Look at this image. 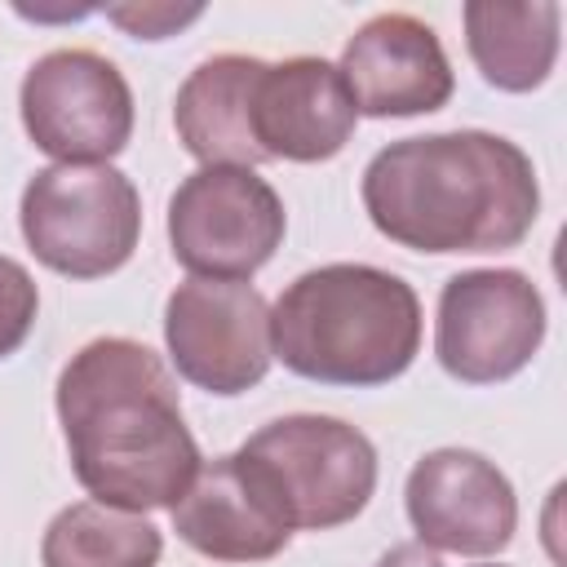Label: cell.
I'll list each match as a JSON object with an SVG mask.
<instances>
[{
  "label": "cell",
  "instance_id": "6da1fadb",
  "mask_svg": "<svg viewBox=\"0 0 567 567\" xmlns=\"http://www.w3.org/2000/svg\"><path fill=\"white\" fill-rule=\"evenodd\" d=\"M71 474L111 509H173L199 470V443L182 416L164 359L133 337L80 346L53 390Z\"/></svg>",
  "mask_w": 567,
  "mask_h": 567
},
{
  "label": "cell",
  "instance_id": "7a4b0ae2",
  "mask_svg": "<svg viewBox=\"0 0 567 567\" xmlns=\"http://www.w3.org/2000/svg\"><path fill=\"white\" fill-rule=\"evenodd\" d=\"M372 226L412 252H505L540 217L532 155L483 128L381 146L359 182Z\"/></svg>",
  "mask_w": 567,
  "mask_h": 567
},
{
  "label": "cell",
  "instance_id": "3957f363",
  "mask_svg": "<svg viewBox=\"0 0 567 567\" xmlns=\"http://www.w3.org/2000/svg\"><path fill=\"white\" fill-rule=\"evenodd\" d=\"M421 350V301L408 279L363 261L297 275L270 306V354L319 385H385Z\"/></svg>",
  "mask_w": 567,
  "mask_h": 567
},
{
  "label": "cell",
  "instance_id": "277c9868",
  "mask_svg": "<svg viewBox=\"0 0 567 567\" xmlns=\"http://www.w3.org/2000/svg\"><path fill=\"white\" fill-rule=\"evenodd\" d=\"M292 532H328L363 514L377 492V447L363 430L297 412L261 425L239 447Z\"/></svg>",
  "mask_w": 567,
  "mask_h": 567
},
{
  "label": "cell",
  "instance_id": "5b68a950",
  "mask_svg": "<svg viewBox=\"0 0 567 567\" xmlns=\"http://www.w3.org/2000/svg\"><path fill=\"white\" fill-rule=\"evenodd\" d=\"M18 226L35 261L53 275L102 279L133 257L142 199L111 164H49L22 186Z\"/></svg>",
  "mask_w": 567,
  "mask_h": 567
},
{
  "label": "cell",
  "instance_id": "8992f818",
  "mask_svg": "<svg viewBox=\"0 0 567 567\" xmlns=\"http://www.w3.org/2000/svg\"><path fill=\"white\" fill-rule=\"evenodd\" d=\"M284 230V199L252 168L204 164L168 199V248L190 279H252Z\"/></svg>",
  "mask_w": 567,
  "mask_h": 567
},
{
  "label": "cell",
  "instance_id": "52a82bcc",
  "mask_svg": "<svg viewBox=\"0 0 567 567\" xmlns=\"http://www.w3.org/2000/svg\"><path fill=\"white\" fill-rule=\"evenodd\" d=\"M545 341V297L509 266L461 270L439 292L434 359L465 385H496L523 372Z\"/></svg>",
  "mask_w": 567,
  "mask_h": 567
},
{
  "label": "cell",
  "instance_id": "ba28073f",
  "mask_svg": "<svg viewBox=\"0 0 567 567\" xmlns=\"http://www.w3.org/2000/svg\"><path fill=\"white\" fill-rule=\"evenodd\" d=\"M31 146L58 164H106L133 137V89L93 49H53L31 62L18 89Z\"/></svg>",
  "mask_w": 567,
  "mask_h": 567
},
{
  "label": "cell",
  "instance_id": "9c48e42d",
  "mask_svg": "<svg viewBox=\"0 0 567 567\" xmlns=\"http://www.w3.org/2000/svg\"><path fill=\"white\" fill-rule=\"evenodd\" d=\"M164 346L177 377L235 399L270 372V306L248 279H186L164 301Z\"/></svg>",
  "mask_w": 567,
  "mask_h": 567
},
{
  "label": "cell",
  "instance_id": "30bf717a",
  "mask_svg": "<svg viewBox=\"0 0 567 567\" xmlns=\"http://www.w3.org/2000/svg\"><path fill=\"white\" fill-rule=\"evenodd\" d=\"M408 523L416 545L434 554L461 558H492L514 540L518 527V496L505 470L470 447H439L425 452L403 487Z\"/></svg>",
  "mask_w": 567,
  "mask_h": 567
},
{
  "label": "cell",
  "instance_id": "8fae6325",
  "mask_svg": "<svg viewBox=\"0 0 567 567\" xmlns=\"http://www.w3.org/2000/svg\"><path fill=\"white\" fill-rule=\"evenodd\" d=\"M354 111L372 120H408L443 111L456 93L452 62L430 22L412 13L368 18L341 49L337 62Z\"/></svg>",
  "mask_w": 567,
  "mask_h": 567
},
{
  "label": "cell",
  "instance_id": "7c38bea8",
  "mask_svg": "<svg viewBox=\"0 0 567 567\" xmlns=\"http://www.w3.org/2000/svg\"><path fill=\"white\" fill-rule=\"evenodd\" d=\"M354 124V97L328 58L266 62L252 93V137L266 159L323 164L346 151Z\"/></svg>",
  "mask_w": 567,
  "mask_h": 567
},
{
  "label": "cell",
  "instance_id": "4fadbf2b",
  "mask_svg": "<svg viewBox=\"0 0 567 567\" xmlns=\"http://www.w3.org/2000/svg\"><path fill=\"white\" fill-rule=\"evenodd\" d=\"M173 532L213 563H266L292 540V527L239 452L199 461L190 487L173 505Z\"/></svg>",
  "mask_w": 567,
  "mask_h": 567
},
{
  "label": "cell",
  "instance_id": "5bb4252c",
  "mask_svg": "<svg viewBox=\"0 0 567 567\" xmlns=\"http://www.w3.org/2000/svg\"><path fill=\"white\" fill-rule=\"evenodd\" d=\"M261 71H266L261 58L217 53L182 80L173 102V128L186 155L199 159V168L204 164L252 168L266 159L252 137V93Z\"/></svg>",
  "mask_w": 567,
  "mask_h": 567
},
{
  "label": "cell",
  "instance_id": "9a60e30c",
  "mask_svg": "<svg viewBox=\"0 0 567 567\" xmlns=\"http://www.w3.org/2000/svg\"><path fill=\"white\" fill-rule=\"evenodd\" d=\"M461 22H465V49L492 89L532 93L549 80L563 40V9L554 0H532V4L470 0L461 9Z\"/></svg>",
  "mask_w": 567,
  "mask_h": 567
},
{
  "label": "cell",
  "instance_id": "2e32d148",
  "mask_svg": "<svg viewBox=\"0 0 567 567\" xmlns=\"http://www.w3.org/2000/svg\"><path fill=\"white\" fill-rule=\"evenodd\" d=\"M159 554L164 536L151 518L97 501L58 509L40 540L44 567H155Z\"/></svg>",
  "mask_w": 567,
  "mask_h": 567
},
{
  "label": "cell",
  "instance_id": "e0dca14e",
  "mask_svg": "<svg viewBox=\"0 0 567 567\" xmlns=\"http://www.w3.org/2000/svg\"><path fill=\"white\" fill-rule=\"evenodd\" d=\"M40 315V288L31 270L0 252V359H9L35 328Z\"/></svg>",
  "mask_w": 567,
  "mask_h": 567
},
{
  "label": "cell",
  "instance_id": "ac0fdd59",
  "mask_svg": "<svg viewBox=\"0 0 567 567\" xmlns=\"http://www.w3.org/2000/svg\"><path fill=\"white\" fill-rule=\"evenodd\" d=\"M106 22H115L133 40H168L195 18H204V4H164V0H133V4H102Z\"/></svg>",
  "mask_w": 567,
  "mask_h": 567
},
{
  "label": "cell",
  "instance_id": "d6986e66",
  "mask_svg": "<svg viewBox=\"0 0 567 567\" xmlns=\"http://www.w3.org/2000/svg\"><path fill=\"white\" fill-rule=\"evenodd\" d=\"M377 567H443V563H439V554H434V549H425V545L408 540V545L385 549V554L377 558Z\"/></svg>",
  "mask_w": 567,
  "mask_h": 567
},
{
  "label": "cell",
  "instance_id": "ffe728a7",
  "mask_svg": "<svg viewBox=\"0 0 567 567\" xmlns=\"http://www.w3.org/2000/svg\"><path fill=\"white\" fill-rule=\"evenodd\" d=\"M18 13L22 18H35V22H53V18H89L97 9L93 4H66V9H27V4H18Z\"/></svg>",
  "mask_w": 567,
  "mask_h": 567
}]
</instances>
